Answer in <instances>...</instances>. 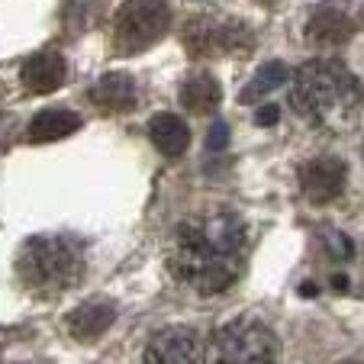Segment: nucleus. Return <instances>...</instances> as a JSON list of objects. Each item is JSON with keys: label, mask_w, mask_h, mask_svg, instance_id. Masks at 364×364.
Here are the masks:
<instances>
[{"label": "nucleus", "mask_w": 364, "mask_h": 364, "mask_svg": "<svg viewBox=\"0 0 364 364\" xmlns=\"http://www.w3.org/2000/svg\"><path fill=\"white\" fill-rule=\"evenodd\" d=\"M142 364H206V342L191 329H161L145 345Z\"/></svg>", "instance_id": "nucleus-6"}, {"label": "nucleus", "mask_w": 364, "mask_h": 364, "mask_svg": "<svg viewBox=\"0 0 364 364\" xmlns=\"http://www.w3.org/2000/svg\"><path fill=\"white\" fill-rule=\"evenodd\" d=\"M306 36L313 46H345V42L355 36V20L345 7L338 4H323L316 7V14L309 16L306 23Z\"/></svg>", "instance_id": "nucleus-8"}, {"label": "nucleus", "mask_w": 364, "mask_h": 364, "mask_svg": "<svg viewBox=\"0 0 364 364\" xmlns=\"http://www.w3.org/2000/svg\"><path fill=\"white\" fill-rule=\"evenodd\" d=\"M113 319H117L113 303L94 300V303H84V306H77L75 313H71L68 316V332L77 338V342H94V338H100L103 332L110 329Z\"/></svg>", "instance_id": "nucleus-11"}, {"label": "nucleus", "mask_w": 364, "mask_h": 364, "mask_svg": "<svg viewBox=\"0 0 364 364\" xmlns=\"http://www.w3.org/2000/svg\"><path fill=\"white\" fill-rule=\"evenodd\" d=\"M287 65L281 62V58H274V62H264L262 68L255 71V77L242 87V94H239V100L242 103H255V100H262V97H268L271 90H277L284 81H287Z\"/></svg>", "instance_id": "nucleus-15"}, {"label": "nucleus", "mask_w": 364, "mask_h": 364, "mask_svg": "<svg viewBox=\"0 0 364 364\" xmlns=\"http://www.w3.org/2000/svg\"><path fill=\"white\" fill-rule=\"evenodd\" d=\"M81 129V117L75 110L65 107H48V110L36 113V119L29 123V139L33 142H58V139L71 136Z\"/></svg>", "instance_id": "nucleus-13"}, {"label": "nucleus", "mask_w": 364, "mask_h": 364, "mask_svg": "<svg viewBox=\"0 0 364 364\" xmlns=\"http://www.w3.org/2000/svg\"><path fill=\"white\" fill-rule=\"evenodd\" d=\"M220 100H223V90L213 75H193L181 87V103L191 113H213L220 107Z\"/></svg>", "instance_id": "nucleus-14"}, {"label": "nucleus", "mask_w": 364, "mask_h": 364, "mask_svg": "<svg viewBox=\"0 0 364 364\" xmlns=\"http://www.w3.org/2000/svg\"><path fill=\"white\" fill-rule=\"evenodd\" d=\"M258 123L262 126L277 123V107H262V110H258Z\"/></svg>", "instance_id": "nucleus-17"}, {"label": "nucleus", "mask_w": 364, "mask_h": 364, "mask_svg": "<svg viewBox=\"0 0 364 364\" xmlns=\"http://www.w3.org/2000/svg\"><path fill=\"white\" fill-rule=\"evenodd\" d=\"M226 139H229L226 123H216L213 129H210V149H223V145H226Z\"/></svg>", "instance_id": "nucleus-16"}, {"label": "nucleus", "mask_w": 364, "mask_h": 364, "mask_svg": "<svg viewBox=\"0 0 364 364\" xmlns=\"http://www.w3.org/2000/svg\"><path fill=\"white\" fill-rule=\"evenodd\" d=\"M149 139L161 155L178 159V155L187 151V145H191V129H187V123L181 117H174V113H159V117H151V123H149Z\"/></svg>", "instance_id": "nucleus-12"}, {"label": "nucleus", "mask_w": 364, "mask_h": 364, "mask_svg": "<svg viewBox=\"0 0 364 364\" xmlns=\"http://www.w3.org/2000/svg\"><path fill=\"white\" fill-rule=\"evenodd\" d=\"M65 75H68V68H65V58L58 52H39L20 71L23 87L33 90V94H52V90H58L65 84Z\"/></svg>", "instance_id": "nucleus-9"}, {"label": "nucleus", "mask_w": 364, "mask_h": 364, "mask_svg": "<svg viewBox=\"0 0 364 364\" xmlns=\"http://www.w3.org/2000/svg\"><path fill=\"white\" fill-rule=\"evenodd\" d=\"M345 364H351V361H345Z\"/></svg>", "instance_id": "nucleus-18"}, {"label": "nucleus", "mask_w": 364, "mask_h": 364, "mask_svg": "<svg viewBox=\"0 0 364 364\" xmlns=\"http://www.w3.org/2000/svg\"><path fill=\"white\" fill-rule=\"evenodd\" d=\"M361 81L338 62H306L294 75L290 107L319 129H348L361 113Z\"/></svg>", "instance_id": "nucleus-2"}, {"label": "nucleus", "mask_w": 364, "mask_h": 364, "mask_svg": "<svg viewBox=\"0 0 364 364\" xmlns=\"http://www.w3.org/2000/svg\"><path fill=\"white\" fill-rule=\"evenodd\" d=\"M81 252L71 239L62 235H39L23 245L20 258H16V274L36 294H55V290H68L71 284L81 277Z\"/></svg>", "instance_id": "nucleus-3"}, {"label": "nucleus", "mask_w": 364, "mask_h": 364, "mask_svg": "<svg viewBox=\"0 0 364 364\" xmlns=\"http://www.w3.org/2000/svg\"><path fill=\"white\" fill-rule=\"evenodd\" d=\"M171 29V7L165 0H126L113 20V48L119 55H139Z\"/></svg>", "instance_id": "nucleus-5"}, {"label": "nucleus", "mask_w": 364, "mask_h": 364, "mask_svg": "<svg viewBox=\"0 0 364 364\" xmlns=\"http://www.w3.org/2000/svg\"><path fill=\"white\" fill-rule=\"evenodd\" d=\"M245 223L235 213H200L178 226L168 264L174 277L197 294H223L245 268Z\"/></svg>", "instance_id": "nucleus-1"}, {"label": "nucleus", "mask_w": 364, "mask_h": 364, "mask_svg": "<svg viewBox=\"0 0 364 364\" xmlns=\"http://www.w3.org/2000/svg\"><path fill=\"white\" fill-rule=\"evenodd\" d=\"M136 81L126 71H113V75H103L100 81L90 90V100L107 113H126L136 107Z\"/></svg>", "instance_id": "nucleus-10"}, {"label": "nucleus", "mask_w": 364, "mask_h": 364, "mask_svg": "<svg viewBox=\"0 0 364 364\" xmlns=\"http://www.w3.org/2000/svg\"><path fill=\"white\" fill-rule=\"evenodd\" d=\"M281 342L258 319H232L206 342V364H277Z\"/></svg>", "instance_id": "nucleus-4"}, {"label": "nucleus", "mask_w": 364, "mask_h": 364, "mask_svg": "<svg viewBox=\"0 0 364 364\" xmlns=\"http://www.w3.org/2000/svg\"><path fill=\"white\" fill-rule=\"evenodd\" d=\"M348 171L338 159H313L300 168V191L309 203H332L342 197Z\"/></svg>", "instance_id": "nucleus-7"}]
</instances>
